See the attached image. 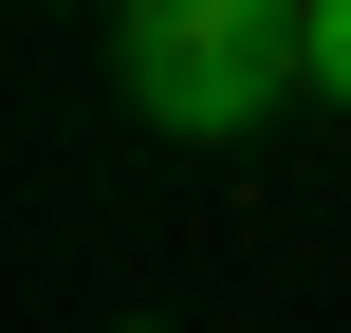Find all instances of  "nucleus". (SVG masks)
Wrapping results in <instances>:
<instances>
[{
  "mask_svg": "<svg viewBox=\"0 0 351 333\" xmlns=\"http://www.w3.org/2000/svg\"><path fill=\"white\" fill-rule=\"evenodd\" d=\"M111 74L167 148H222L278 93H315V37H296V0H111Z\"/></svg>",
  "mask_w": 351,
  "mask_h": 333,
  "instance_id": "nucleus-1",
  "label": "nucleus"
},
{
  "mask_svg": "<svg viewBox=\"0 0 351 333\" xmlns=\"http://www.w3.org/2000/svg\"><path fill=\"white\" fill-rule=\"evenodd\" d=\"M296 37H315V111H351V0H296Z\"/></svg>",
  "mask_w": 351,
  "mask_h": 333,
  "instance_id": "nucleus-2",
  "label": "nucleus"
},
{
  "mask_svg": "<svg viewBox=\"0 0 351 333\" xmlns=\"http://www.w3.org/2000/svg\"><path fill=\"white\" fill-rule=\"evenodd\" d=\"M130 333H148V315H130Z\"/></svg>",
  "mask_w": 351,
  "mask_h": 333,
  "instance_id": "nucleus-3",
  "label": "nucleus"
}]
</instances>
